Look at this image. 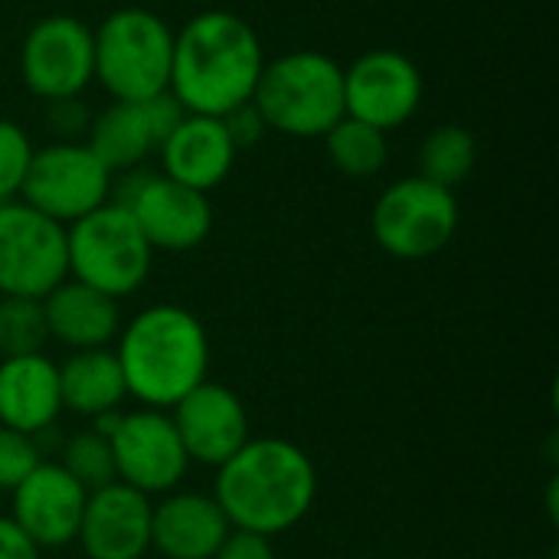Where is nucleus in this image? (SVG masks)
<instances>
[{"label":"nucleus","instance_id":"23","mask_svg":"<svg viewBox=\"0 0 559 559\" xmlns=\"http://www.w3.org/2000/svg\"><path fill=\"white\" fill-rule=\"evenodd\" d=\"M478 164V141L462 124H439L419 144V177L455 193Z\"/></svg>","mask_w":559,"mask_h":559},{"label":"nucleus","instance_id":"2","mask_svg":"<svg viewBox=\"0 0 559 559\" xmlns=\"http://www.w3.org/2000/svg\"><path fill=\"white\" fill-rule=\"evenodd\" d=\"M213 498L233 531L275 537L308 518L318 472L308 452L288 439H249L216 468Z\"/></svg>","mask_w":559,"mask_h":559},{"label":"nucleus","instance_id":"18","mask_svg":"<svg viewBox=\"0 0 559 559\" xmlns=\"http://www.w3.org/2000/svg\"><path fill=\"white\" fill-rule=\"evenodd\" d=\"M160 164H164V177L210 193L213 187H219L233 164H236V144L223 124V118L213 115H183V121L167 134V141L157 147Z\"/></svg>","mask_w":559,"mask_h":559},{"label":"nucleus","instance_id":"11","mask_svg":"<svg viewBox=\"0 0 559 559\" xmlns=\"http://www.w3.org/2000/svg\"><path fill=\"white\" fill-rule=\"evenodd\" d=\"M20 75L43 102L79 98L95 79L92 29L69 13L39 16L20 43Z\"/></svg>","mask_w":559,"mask_h":559},{"label":"nucleus","instance_id":"9","mask_svg":"<svg viewBox=\"0 0 559 559\" xmlns=\"http://www.w3.org/2000/svg\"><path fill=\"white\" fill-rule=\"evenodd\" d=\"M95 423L111 442L115 475L121 485L151 498L170 495L183 481L190 459L167 409L141 406L134 413H111Z\"/></svg>","mask_w":559,"mask_h":559},{"label":"nucleus","instance_id":"22","mask_svg":"<svg viewBox=\"0 0 559 559\" xmlns=\"http://www.w3.org/2000/svg\"><path fill=\"white\" fill-rule=\"evenodd\" d=\"M59 396H62V409L85 419H105L118 413L128 390L115 350L111 347L72 350L59 364Z\"/></svg>","mask_w":559,"mask_h":559},{"label":"nucleus","instance_id":"1","mask_svg":"<svg viewBox=\"0 0 559 559\" xmlns=\"http://www.w3.org/2000/svg\"><path fill=\"white\" fill-rule=\"evenodd\" d=\"M262 66V43L239 13L203 10L174 33L170 95L190 115L223 118L252 102Z\"/></svg>","mask_w":559,"mask_h":559},{"label":"nucleus","instance_id":"12","mask_svg":"<svg viewBox=\"0 0 559 559\" xmlns=\"http://www.w3.org/2000/svg\"><path fill=\"white\" fill-rule=\"evenodd\" d=\"M115 203H121L134 216L151 249L187 252V249H197L213 229L210 197L164 174L138 177L134 170H128L124 190Z\"/></svg>","mask_w":559,"mask_h":559},{"label":"nucleus","instance_id":"16","mask_svg":"<svg viewBox=\"0 0 559 559\" xmlns=\"http://www.w3.org/2000/svg\"><path fill=\"white\" fill-rule=\"evenodd\" d=\"M10 521L39 547H66L79 537L88 491L59 465L39 462L13 491Z\"/></svg>","mask_w":559,"mask_h":559},{"label":"nucleus","instance_id":"19","mask_svg":"<svg viewBox=\"0 0 559 559\" xmlns=\"http://www.w3.org/2000/svg\"><path fill=\"white\" fill-rule=\"evenodd\" d=\"M229 531L213 495L177 491L151 508V550L167 559H213Z\"/></svg>","mask_w":559,"mask_h":559},{"label":"nucleus","instance_id":"20","mask_svg":"<svg viewBox=\"0 0 559 559\" xmlns=\"http://www.w3.org/2000/svg\"><path fill=\"white\" fill-rule=\"evenodd\" d=\"M62 413L59 364L46 354L3 357L0 364V426L39 436Z\"/></svg>","mask_w":559,"mask_h":559},{"label":"nucleus","instance_id":"6","mask_svg":"<svg viewBox=\"0 0 559 559\" xmlns=\"http://www.w3.org/2000/svg\"><path fill=\"white\" fill-rule=\"evenodd\" d=\"M66 259L69 278L111 298H124L144 285L154 249L138 229L134 216L121 203L108 200L105 206L66 226Z\"/></svg>","mask_w":559,"mask_h":559},{"label":"nucleus","instance_id":"26","mask_svg":"<svg viewBox=\"0 0 559 559\" xmlns=\"http://www.w3.org/2000/svg\"><path fill=\"white\" fill-rule=\"evenodd\" d=\"M49 341L43 298H0V350L7 357L43 354Z\"/></svg>","mask_w":559,"mask_h":559},{"label":"nucleus","instance_id":"4","mask_svg":"<svg viewBox=\"0 0 559 559\" xmlns=\"http://www.w3.org/2000/svg\"><path fill=\"white\" fill-rule=\"evenodd\" d=\"M252 105L269 131L324 138L344 118V66L318 49H292L262 66Z\"/></svg>","mask_w":559,"mask_h":559},{"label":"nucleus","instance_id":"28","mask_svg":"<svg viewBox=\"0 0 559 559\" xmlns=\"http://www.w3.org/2000/svg\"><path fill=\"white\" fill-rule=\"evenodd\" d=\"M39 462L43 459L33 436L0 426V491L10 495Z\"/></svg>","mask_w":559,"mask_h":559},{"label":"nucleus","instance_id":"15","mask_svg":"<svg viewBox=\"0 0 559 559\" xmlns=\"http://www.w3.org/2000/svg\"><path fill=\"white\" fill-rule=\"evenodd\" d=\"M167 413L187 449V459L200 465L219 468L252 439L246 403L229 386L213 383V380H203L200 386H193Z\"/></svg>","mask_w":559,"mask_h":559},{"label":"nucleus","instance_id":"13","mask_svg":"<svg viewBox=\"0 0 559 559\" xmlns=\"http://www.w3.org/2000/svg\"><path fill=\"white\" fill-rule=\"evenodd\" d=\"M423 72L400 49H370L344 69V115L393 131L416 115Z\"/></svg>","mask_w":559,"mask_h":559},{"label":"nucleus","instance_id":"32","mask_svg":"<svg viewBox=\"0 0 559 559\" xmlns=\"http://www.w3.org/2000/svg\"><path fill=\"white\" fill-rule=\"evenodd\" d=\"M0 559H39V547L10 518H0Z\"/></svg>","mask_w":559,"mask_h":559},{"label":"nucleus","instance_id":"21","mask_svg":"<svg viewBox=\"0 0 559 559\" xmlns=\"http://www.w3.org/2000/svg\"><path fill=\"white\" fill-rule=\"evenodd\" d=\"M43 314L49 328V341H59L72 350L108 347L121 331L118 298L82 285L75 278L59 282L43 298Z\"/></svg>","mask_w":559,"mask_h":559},{"label":"nucleus","instance_id":"17","mask_svg":"<svg viewBox=\"0 0 559 559\" xmlns=\"http://www.w3.org/2000/svg\"><path fill=\"white\" fill-rule=\"evenodd\" d=\"M151 508L141 491L105 485L88 495L75 540L88 559H141L151 550Z\"/></svg>","mask_w":559,"mask_h":559},{"label":"nucleus","instance_id":"7","mask_svg":"<svg viewBox=\"0 0 559 559\" xmlns=\"http://www.w3.org/2000/svg\"><path fill=\"white\" fill-rule=\"evenodd\" d=\"M377 246L403 262L439 255L459 229V200L452 190L429 180L406 177L390 183L370 216Z\"/></svg>","mask_w":559,"mask_h":559},{"label":"nucleus","instance_id":"24","mask_svg":"<svg viewBox=\"0 0 559 559\" xmlns=\"http://www.w3.org/2000/svg\"><path fill=\"white\" fill-rule=\"evenodd\" d=\"M324 147H328L331 164L344 177H354V180L380 174L386 167V157H390L386 131H380V128H373L367 121H357L350 115H344L324 134Z\"/></svg>","mask_w":559,"mask_h":559},{"label":"nucleus","instance_id":"27","mask_svg":"<svg viewBox=\"0 0 559 559\" xmlns=\"http://www.w3.org/2000/svg\"><path fill=\"white\" fill-rule=\"evenodd\" d=\"M33 160V144L16 121L0 118V203L16 200L26 167Z\"/></svg>","mask_w":559,"mask_h":559},{"label":"nucleus","instance_id":"10","mask_svg":"<svg viewBox=\"0 0 559 559\" xmlns=\"http://www.w3.org/2000/svg\"><path fill=\"white\" fill-rule=\"evenodd\" d=\"M66 278V226L23 200L0 203V298H46Z\"/></svg>","mask_w":559,"mask_h":559},{"label":"nucleus","instance_id":"8","mask_svg":"<svg viewBox=\"0 0 559 559\" xmlns=\"http://www.w3.org/2000/svg\"><path fill=\"white\" fill-rule=\"evenodd\" d=\"M115 193V174L82 141H56L33 151L20 197L36 213L72 226L92 210L105 206Z\"/></svg>","mask_w":559,"mask_h":559},{"label":"nucleus","instance_id":"5","mask_svg":"<svg viewBox=\"0 0 559 559\" xmlns=\"http://www.w3.org/2000/svg\"><path fill=\"white\" fill-rule=\"evenodd\" d=\"M95 79L115 102L170 92L174 29L144 7H121L92 29Z\"/></svg>","mask_w":559,"mask_h":559},{"label":"nucleus","instance_id":"25","mask_svg":"<svg viewBox=\"0 0 559 559\" xmlns=\"http://www.w3.org/2000/svg\"><path fill=\"white\" fill-rule=\"evenodd\" d=\"M88 495L115 485V455H111V442L102 429H82L75 436H69L66 449H62V462H59Z\"/></svg>","mask_w":559,"mask_h":559},{"label":"nucleus","instance_id":"14","mask_svg":"<svg viewBox=\"0 0 559 559\" xmlns=\"http://www.w3.org/2000/svg\"><path fill=\"white\" fill-rule=\"evenodd\" d=\"M183 115V105L170 92L144 102H111L102 115L88 121L85 144L111 174H128L167 141Z\"/></svg>","mask_w":559,"mask_h":559},{"label":"nucleus","instance_id":"30","mask_svg":"<svg viewBox=\"0 0 559 559\" xmlns=\"http://www.w3.org/2000/svg\"><path fill=\"white\" fill-rule=\"evenodd\" d=\"M46 105H49L46 121L62 141H72L75 134L88 131V115L79 98H59V102H46Z\"/></svg>","mask_w":559,"mask_h":559},{"label":"nucleus","instance_id":"3","mask_svg":"<svg viewBox=\"0 0 559 559\" xmlns=\"http://www.w3.org/2000/svg\"><path fill=\"white\" fill-rule=\"evenodd\" d=\"M115 357L128 396L151 409H170L206 380L210 337L193 311L151 305L118 331Z\"/></svg>","mask_w":559,"mask_h":559},{"label":"nucleus","instance_id":"31","mask_svg":"<svg viewBox=\"0 0 559 559\" xmlns=\"http://www.w3.org/2000/svg\"><path fill=\"white\" fill-rule=\"evenodd\" d=\"M213 559H275V547H272V537L249 534V531H229Z\"/></svg>","mask_w":559,"mask_h":559},{"label":"nucleus","instance_id":"29","mask_svg":"<svg viewBox=\"0 0 559 559\" xmlns=\"http://www.w3.org/2000/svg\"><path fill=\"white\" fill-rule=\"evenodd\" d=\"M223 124H226V131H229V138H233L236 151H239V147H252V144H255V141H262V134L269 131V128H265V121H262V115L255 111V105H252V102H246V105H239V108L226 111V115H223Z\"/></svg>","mask_w":559,"mask_h":559}]
</instances>
